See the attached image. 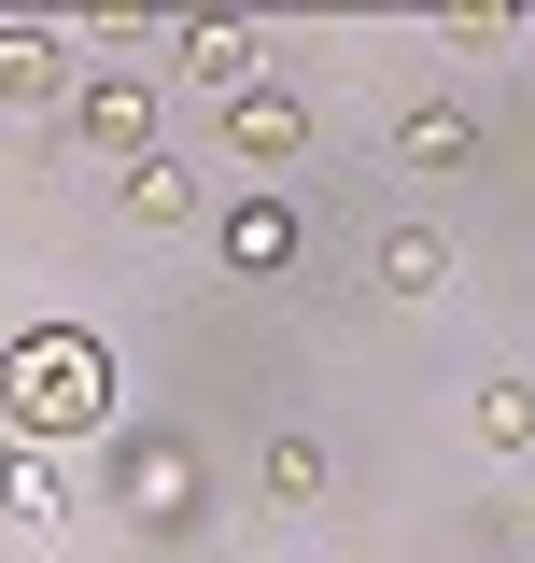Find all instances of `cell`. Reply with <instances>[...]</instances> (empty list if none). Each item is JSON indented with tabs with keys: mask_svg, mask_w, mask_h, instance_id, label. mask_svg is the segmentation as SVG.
Here are the masks:
<instances>
[{
	"mask_svg": "<svg viewBox=\"0 0 535 563\" xmlns=\"http://www.w3.org/2000/svg\"><path fill=\"white\" fill-rule=\"evenodd\" d=\"M14 422H29V437H85V422H113V352L43 339L29 366H14Z\"/></svg>",
	"mask_w": 535,
	"mask_h": 563,
	"instance_id": "obj_1",
	"label": "cell"
},
{
	"mask_svg": "<svg viewBox=\"0 0 535 563\" xmlns=\"http://www.w3.org/2000/svg\"><path fill=\"white\" fill-rule=\"evenodd\" d=\"M70 141L113 155V169H141V155H155V85H141V70H85V85H70Z\"/></svg>",
	"mask_w": 535,
	"mask_h": 563,
	"instance_id": "obj_2",
	"label": "cell"
},
{
	"mask_svg": "<svg viewBox=\"0 0 535 563\" xmlns=\"http://www.w3.org/2000/svg\"><path fill=\"white\" fill-rule=\"evenodd\" d=\"M113 507H128V521H155V536H170V521H198V465H184L170 437H141V451H128V479H113Z\"/></svg>",
	"mask_w": 535,
	"mask_h": 563,
	"instance_id": "obj_3",
	"label": "cell"
},
{
	"mask_svg": "<svg viewBox=\"0 0 535 563\" xmlns=\"http://www.w3.org/2000/svg\"><path fill=\"white\" fill-rule=\"evenodd\" d=\"M170 57L240 99V85H254V14H170Z\"/></svg>",
	"mask_w": 535,
	"mask_h": 563,
	"instance_id": "obj_4",
	"label": "cell"
},
{
	"mask_svg": "<svg viewBox=\"0 0 535 563\" xmlns=\"http://www.w3.org/2000/svg\"><path fill=\"white\" fill-rule=\"evenodd\" d=\"M296 141H310V113H296L282 85H240V99H226V155H254V169H282Z\"/></svg>",
	"mask_w": 535,
	"mask_h": 563,
	"instance_id": "obj_5",
	"label": "cell"
},
{
	"mask_svg": "<svg viewBox=\"0 0 535 563\" xmlns=\"http://www.w3.org/2000/svg\"><path fill=\"white\" fill-rule=\"evenodd\" d=\"M70 57H85L70 29H0V99H57Z\"/></svg>",
	"mask_w": 535,
	"mask_h": 563,
	"instance_id": "obj_6",
	"label": "cell"
},
{
	"mask_svg": "<svg viewBox=\"0 0 535 563\" xmlns=\"http://www.w3.org/2000/svg\"><path fill=\"white\" fill-rule=\"evenodd\" d=\"M226 268H296V211H282V198H240V211H226Z\"/></svg>",
	"mask_w": 535,
	"mask_h": 563,
	"instance_id": "obj_7",
	"label": "cell"
},
{
	"mask_svg": "<svg viewBox=\"0 0 535 563\" xmlns=\"http://www.w3.org/2000/svg\"><path fill=\"white\" fill-rule=\"evenodd\" d=\"M381 296H408V310L451 296V240H437V225H395V240H381Z\"/></svg>",
	"mask_w": 535,
	"mask_h": 563,
	"instance_id": "obj_8",
	"label": "cell"
},
{
	"mask_svg": "<svg viewBox=\"0 0 535 563\" xmlns=\"http://www.w3.org/2000/svg\"><path fill=\"white\" fill-rule=\"evenodd\" d=\"M128 211H141V225H198V211H211V184L184 169V155H141V169H128Z\"/></svg>",
	"mask_w": 535,
	"mask_h": 563,
	"instance_id": "obj_9",
	"label": "cell"
},
{
	"mask_svg": "<svg viewBox=\"0 0 535 563\" xmlns=\"http://www.w3.org/2000/svg\"><path fill=\"white\" fill-rule=\"evenodd\" d=\"M479 155V128L451 113V99H423V113H395V169H466Z\"/></svg>",
	"mask_w": 535,
	"mask_h": 563,
	"instance_id": "obj_10",
	"label": "cell"
},
{
	"mask_svg": "<svg viewBox=\"0 0 535 563\" xmlns=\"http://www.w3.org/2000/svg\"><path fill=\"white\" fill-rule=\"evenodd\" d=\"M479 437L493 451H535V380H479Z\"/></svg>",
	"mask_w": 535,
	"mask_h": 563,
	"instance_id": "obj_11",
	"label": "cell"
},
{
	"mask_svg": "<svg viewBox=\"0 0 535 563\" xmlns=\"http://www.w3.org/2000/svg\"><path fill=\"white\" fill-rule=\"evenodd\" d=\"M268 493H282V507H325V451H310V437H268Z\"/></svg>",
	"mask_w": 535,
	"mask_h": 563,
	"instance_id": "obj_12",
	"label": "cell"
},
{
	"mask_svg": "<svg viewBox=\"0 0 535 563\" xmlns=\"http://www.w3.org/2000/svg\"><path fill=\"white\" fill-rule=\"evenodd\" d=\"M0 493H14V465H0Z\"/></svg>",
	"mask_w": 535,
	"mask_h": 563,
	"instance_id": "obj_13",
	"label": "cell"
}]
</instances>
